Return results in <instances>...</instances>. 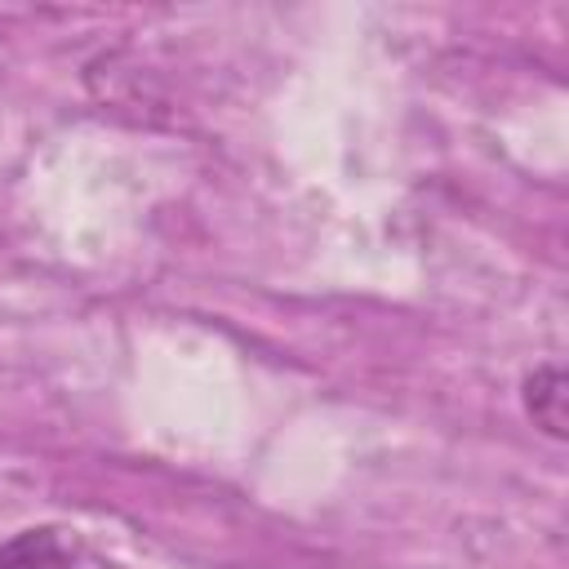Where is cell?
Instances as JSON below:
<instances>
[{
	"mask_svg": "<svg viewBox=\"0 0 569 569\" xmlns=\"http://www.w3.org/2000/svg\"><path fill=\"white\" fill-rule=\"evenodd\" d=\"M89 556L62 529H22L0 542V569H84Z\"/></svg>",
	"mask_w": 569,
	"mask_h": 569,
	"instance_id": "1",
	"label": "cell"
},
{
	"mask_svg": "<svg viewBox=\"0 0 569 569\" xmlns=\"http://www.w3.org/2000/svg\"><path fill=\"white\" fill-rule=\"evenodd\" d=\"M565 369L560 365H538L525 378V413L533 418V427H542L551 440L565 436L569 427V409H565Z\"/></svg>",
	"mask_w": 569,
	"mask_h": 569,
	"instance_id": "2",
	"label": "cell"
}]
</instances>
